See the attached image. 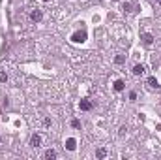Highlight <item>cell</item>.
I'll list each match as a JSON object with an SVG mask.
<instances>
[{
    "label": "cell",
    "mask_w": 161,
    "mask_h": 160,
    "mask_svg": "<svg viewBox=\"0 0 161 160\" xmlns=\"http://www.w3.org/2000/svg\"><path fill=\"white\" fill-rule=\"evenodd\" d=\"M71 126H73V128H80V121H79V119H73V121H71Z\"/></svg>",
    "instance_id": "9a60e30c"
},
{
    "label": "cell",
    "mask_w": 161,
    "mask_h": 160,
    "mask_svg": "<svg viewBox=\"0 0 161 160\" xmlns=\"http://www.w3.org/2000/svg\"><path fill=\"white\" fill-rule=\"evenodd\" d=\"M146 85H148L150 89H157V87H159V85H157V79H156V77H148V79H146Z\"/></svg>",
    "instance_id": "9c48e42d"
},
{
    "label": "cell",
    "mask_w": 161,
    "mask_h": 160,
    "mask_svg": "<svg viewBox=\"0 0 161 160\" xmlns=\"http://www.w3.org/2000/svg\"><path fill=\"white\" fill-rule=\"evenodd\" d=\"M75 145H77V141L73 139V137H69V139L66 141V149H67V151H73V149H75Z\"/></svg>",
    "instance_id": "30bf717a"
},
{
    "label": "cell",
    "mask_w": 161,
    "mask_h": 160,
    "mask_svg": "<svg viewBox=\"0 0 161 160\" xmlns=\"http://www.w3.org/2000/svg\"><path fill=\"white\" fill-rule=\"evenodd\" d=\"M131 72H133V75H143V73H144V66H143V64H135Z\"/></svg>",
    "instance_id": "277c9868"
},
{
    "label": "cell",
    "mask_w": 161,
    "mask_h": 160,
    "mask_svg": "<svg viewBox=\"0 0 161 160\" xmlns=\"http://www.w3.org/2000/svg\"><path fill=\"white\" fill-rule=\"evenodd\" d=\"M84 38H86V34H84V32H75V34L71 36V40L79 43V41H84Z\"/></svg>",
    "instance_id": "5b68a950"
},
{
    "label": "cell",
    "mask_w": 161,
    "mask_h": 160,
    "mask_svg": "<svg viewBox=\"0 0 161 160\" xmlns=\"http://www.w3.org/2000/svg\"><path fill=\"white\" fill-rule=\"evenodd\" d=\"M79 107H80V109H82V111H88V109H92V104H90L88 100H80Z\"/></svg>",
    "instance_id": "ba28073f"
},
{
    "label": "cell",
    "mask_w": 161,
    "mask_h": 160,
    "mask_svg": "<svg viewBox=\"0 0 161 160\" xmlns=\"http://www.w3.org/2000/svg\"><path fill=\"white\" fill-rule=\"evenodd\" d=\"M6 81H8V73L0 70V83H6Z\"/></svg>",
    "instance_id": "5bb4252c"
},
{
    "label": "cell",
    "mask_w": 161,
    "mask_h": 160,
    "mask_svg": "<svg viewBox=\"0 0 161 160\" xmlns=\"http://www.w3.org/2000/svg\"><path fill=\"white\" fill-rule=\"evenodd\" d=\"M41 19H43L41 9H32V11H30V21H32V23H40Z\"/></svg>",
    "instance_id": "6da1fadb"
},
{
    "label": "cell",
    "mask_w": 161,
    "mask_h": 160,
    "mask_svg": "<svg viewBox=\"0 0 161 160\" xmlns=\"http://www.w3.org/2000/svg\"><path fill=\"white\" fill-rule=\"evenodd\" d=\"M129 100H137V92H129Z\"/></svg>",
    "instance_id": "ac0fdd59"
},
{
    "label": "cell",
    "mask_w": 161,
    "mask_h": 160,
    "mask_svg": "<svg viewBox=\"0 0 161 160\" xmlns=\"http://www.w3.org/2000/svg\"><path fill=\"white\" fill-rule=\"evenodd\" d=\"M157 4H159V6H161V0H157Z\"/></svg>",
    "instance_id": "d6986e66"
},
{
    "label": "cell",
    "mask_w": 161,
    "mask_h": 160,
    "mask_svg": "<svg viewBox=\"0 0 161 160\" xmlns=\"http://www.w3.org/2000/svg\"><path fill=\"white\" fill-rule=\"evenodd\" d=\"M141 40H143L144 45H152V43H154V36L150 34V32H144L143 36H141Z\"/></svg>",
    "instance_id": "7a4b0ae2"
},
{
    "label": "cell",
    "mask_w": 161,
    "mask_h": 160,
    "mask_svg": "<svg viewBox=\"0 0 161 160\" xmlns=\"http://www.w3.org/2000/svg\"><path fill=\"white\" fill-rule=\"evenodd\" d=\"M43 156H45V158H47V160H54V158H56V156H58V155H56V151H54V149H47Z\"/></svg>",
    "instance_id": "52a82bcc"
},
{
    "label": "cell",
    "mask_w": 161,
    "mask_h": 160,
    "mask_svg": "<svg viewBox=\"0 0 161 160\" xmlns=\"http://www.w3.org/2000/svg\"><path fill=\"white\" fill-rule=\"evenodd\" d=\"M114 62H116V64H124V62H125V57H124V55L114 57Z\"/></svg>",
    "instance_id": "7c38bea8"
},
{
    "label": "cell",
    "mask_w": 161,
    "mask_h": 160,
    "mask_svg": "<svg viewBox=\"0 0 161 160\" xmlns=\"http://www.w3.org/2000/svg\"><path fill=\"white\" fill-rule=\"evenodd\" d=\"M96 155H98V158H105V156H107V151H105V149H98Z\"/></svg>",
    "instance_id": "4fadbf2b"
},
{
    "label": "cell",
    "mask_w": 161,
    "mask_h": 160,
    "mask_svg": "<svg viewBox=\"0 0 161 160\" xmlns=\"http://www.w3.org/2000/svg\"><path fill=\"white\" fill-rule=\"evenodd\" d=\"M124 134H127V126H122L120 128V136H124Z\"/></svg>",
    "instance_id": "e0dca14e"
},
{
    "label": "cell",
    "mask_w": 161,
    "mask_h": 160,
    "mask_svg": "<svg viewBox=\"0 0 161 160\" xmlns=\"http://www.w3.org/2000/svg\"><path fill=\"white\" fill-rule=\"evenodd\" d=\"M51 124H53V121H51L49 117H47V119H43V126H51Z\"/></svg>",
    "instance_id": "2e32d148"
},
{
    "label": "cell",
    "mask_w": 161,
    "mask_h": 160,
    "mask_svg": "<svg viewBox=\"0 0 161 160\" xmlns=\"http://www.w3.org/2000/svg\"><path fill=\"white\" fill-rule=\"evenodd\" d=\"M30 145L34 147V149H38V147L41 145V136L40 134H34V136L30 137Z\"/></svg>",
    "instance_id": "3957f363"
},
{
    "label": "cell",
    "mask_w": 161,
    "mask_h": 160,
    "mask_svg": "<svg viewBox=\"0 0 161 160\" xmlns=\"http://www.w3.org/2000/svg\"><path fill=\"white\" fill-rule=\"evenodd\" d=\"M124 9H125V11H133V9H135V4H131V2H125V4H124Z\"/></svg>",
    "instance_id": "8fae6325"
},
{
    "label": "cell",
    "mask_w": 161,
    "mask_h": 160,
    "mask_svg": "<svg viewBox=\"0 0 161 160\" xmlns=\"http://www.w3.org/2000/svg\"><path fill=\"white\" fill-rule=\"evenodd\" d=\"M43 2H47V0H43Z\"/></svg>",
    "instance_id": "ffe728a7"
},
{
    "label": "cell",
    "mask_w": 161,
    "mask_h": 160,
    "mask_svg": "<svg viewBox=\"0 0 161 160\" xmlns=\"http://www.w3.org/2000/svg\"><path fill=\"white\" fill-rule=\"evenodd\" d=\"M125 89V83L122 81V79H116V81H114V91L116 92H122Z\"/></svg>",
    "instance_id": "8992f818"
}]
</instances>
